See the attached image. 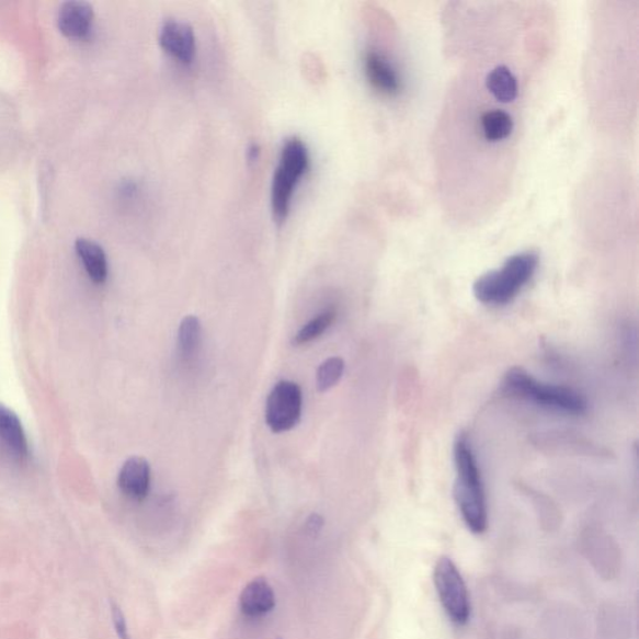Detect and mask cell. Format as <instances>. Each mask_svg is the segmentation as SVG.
<instances>
[{"instance_id": "e0dca14e", "label": "cell", "mask_w": 639, "mask_h": 639, "mask_svg": "<svg viewBox=\"0 0 639 639\" xmlns=\"http://www.w3.org/2000/svg\"><path fill=\"white\" fill-rule=\"evenodd\" d=\"M112 618L116 635H118L119 639H130L127 619H125L121 607L114 602L112 603Z\"/></svg>"}, {"instance_id": "30bf717a", "label": "cell", "mask_w": 639, "mask_h": 639, "mask_svg": "<svg viewBox=\"0 0 639 639\" xmlns=\"http://www.w3.org/2000/svg\"><path fill=\"white\" fill-rule=\"evenodd\" d=\"M93 7L83 0H69L58 12V25L62 34L70 38H83L93 22Z\"/></svg>"}, {"instance_id": "5bb4252c", "label": "cell", "mask_w": 639, "mask_h": 639, "mask_svg": "<svg viewBox=\"0 0 639 639\" xmlns=\"http://www.w3.org/2000/svg\"><path fill=\"white\" fill-rule=\"evenodd\" d=\"M202 322L194 315H189L180 322L178 331V345L180 355L185 360H192L202 345Z\"/></svg>"}, {"instance_id": "52a82bcc", "label": "cell", "mask_w": 639, "mask_h": 639, "mask_svg": "<svg viewBox=\"0 0 639 639\" xmlns=\"http://www.w3.org/2000/svg\"><path fill=\"white\" fill-rule=\"evenodd\" d=\"M303 413V392L294 381H278L270 391L265 404V420L275 434L293 430Z\"/></svg>"}, {"instance_id": "3957f363", "label": "cell", "mask_w": 639, "mask_h": 639, "mask_svg": "<svg viewBox=\"0 0 639 639\" xmlns=\"http://www.w3.org/2000/svg\"><path fill=\"white\" fill-rule=\"evenodd\" d=\"M503 387L515 398L569 415H582L589 408L587 400L579 391L539 381L521 367L511 368L503 379Z\"/></svg>"}, {"instance_id": "ac0fdd59", "label": "cell", "mask_w": 639, "mask_h": 639, "mask_svg": "<svg viewBox=\"0 0 639 639\" xmlns=\"http://www.w3.org/2000/svg\"><path fill=\"white\" fill-rule=\"evenodd\" d=\"M323 521L322 517L313 513V515L308 520V524H306V529L311 535L318 534L319 530L322 528Z\"/></svg>"}, {"instance_id": "d6986e66", "label": "cell", "mask_w": 639, "mask_h": 639, "mask_svg": "<svg viewBox=\"0 0 639 639\" xmlns=\"http://www.w3.org/2000/svg\"><path fill=\"white\" fill-rule=\"evenodd\" d=\"M260 147L258 144H251L250 148L248 149V159L251 163H254L260 157Z\"/></svg>"}, {"instance_id": "7c38bea8", "label": "cell", "mask_w": 639, "mask_h": 639, "mask_svg": "<svg viewBox=\"0 0 639 639\" xmlns=\"http://www.w3.org/2000/svg\"><path fill=\"white\" fill-rule=\"evenodd\" d=\"M275 607V593L265 579L251 581L240 596V608L248 617H261Z\"/></svg>"}, {"instance_id": "277c9868", "label": "cell", "mask_w": 639, "mask_h": 639, "mask_svg": "<svg viewBox=\"0 0 639 639\" xmlns=\"http://www.w3.org/2000/svg\"><path fill=\"white\" fill-rule=\"evenodd\" d=\"M363 69L368 85L377 95L390 102H399L409 95L410 77L407 65L391 47L366 48Z\"/></svg>"}, {"instance_id": "ba28073f", "label": "cell", "mask_w": 639, "mask_h": 639, "mask_svg": "<svg viewBox=\"0 0 639 639\" xmlns=\"http://www.w3.org/2000/svg\"><path fill=\"white\" fill-rule=\"evenodd\" d=\"M159 42L161 48L171 57L184 66L192 65L196 52V39L191 25L175 20L164 22L160 28Z\"/></svg>"}, {"instance_id": "6da1fadb", "label": "cell", "mask_w": 639, "mask_h": 639, "mask_svg": "<svg viewBox=\"0 0 639 639\" xmlns=\"http://www.w3.org/2000/svg\"><path fill=\"white\" fill-rule=\"evenodd\" d=\"M456 470L455 501L467 528L482 535L489 526L488 499L484 484L469 437L458 434L454 444Z\"/></svg>"}, {"instance_id": "2e32d148", "label": "cell", "mask_w": 639, "mask_h": 639, "mask_svg": "<svg viewBox=\"0 0 639 639\" xmlns=\"http://www.w3.org/2000/svg\"><path fill=\"white\" fill-rule=\"evenodd\" d=\"M345 372V363L341 357H330L318 368L317 386L320 392H327L336 386Z\"/></svg>"}, {"instance_id": "8992f818", "label": "cell", "mask_w": 639, "mask_h": 639, "mask_svg": "<svg viewBox=\"0 0 639 639\" xmlns=\"http://www.w3.org/2000/svg\"><path fill=\"white\" fill-rule=\"evenodd\" d=\"M434 582L447 617L456 626H465L471 617L469 589L460 570L449 557H441L435 566Z\"/></svg>"}, {"instance_id": "9c48e42d", "label": "cell", "mask_w": 639, "mask_h": 639, "mask_svg": "<svg viewBox=\"0 0 639 639\" xmlns=\"http://www.w3.org/2000/svg\"><path fill=\"white\" fill-rule=\"evenodd\" d=\"M150 465L146 458L133 456L124 463L118 476V488L130 500L147 499L150 489Z\"/></svg>"}, {"instance_id": "8fae6325", "label": "cell", "mask_w": 639, "mask_h": 639, "mask_svg": "<svg viewBox=\"0 0 639 639\" xmlns=\"http://www.w3.org/2000/svg\"><path fill=\"white\" fill-rule=\"evenodd\" d=\"M0 443L18 460H24L30 455L28 440L20 418L3 403H0Z\"/></svg>"}, {"instance_id": "5b68a950", "label": "cell", "mask_w": 639, "mask_h": 639, "mask_svg": "<svg viewBox=\"0 0 639 639\" xmlns=\"http://www.w3.org/2000/svg\"><path fill=\"white\" fill-rule=\"evenodd\" d=\"M309 167L310 156L305 142L299 138L287 139L272 184V210L277 222H283L289 215L295 187Z\"/></svg>"}, {"instance_id": "9a60e30c", "label": "cell", "mask_w": 639, "mask_h": 639, "mask_svg": "<svg viewBox=\"0 0 639 639\" xmlns=\"http://www.w3.org/2000/svg\"><path fill=\"white\" fill-rule=\"evenodd\" d=\"M338 318L336 309H327L323 310L315 317L309 322H306L305 326L296 332L293 338V345L294 346H303L309 344V342L319 339L322 336L323 332H327Z\"/></svg>"}, {"instance_id": "7a4b0ae2", "label": "cell", "mask_w": 639, "mask_h": 639, "mask_svg": "<svg viewBox=\"0 0 639 639\" xmlns=\"http://www.w3.org/2000/svg\"><path fill=\"white\" fill-rule=\"evenodd\" d=\"M538 266L539 255L534 250L511 255L501 267L477 278L472 287L476 300L486 306L512 303L533 281Z\"/></svg>"}, {"instance_id": "4fadbf2b", "label": "cell", "mask_w": 639, "mask_h": 639, "mask_svg": "<svg viewBox=\"0 0 639 639\" xmlns=\"http://www.w3.org/2000/svg\"><path fill=\"white\" fill-rule=\"evenodd\" d=\"M76 251L92 282L104 284L107 277V260L103 248L93 240L80 238L76 241Z\"/></svg>"}]
</instances>
